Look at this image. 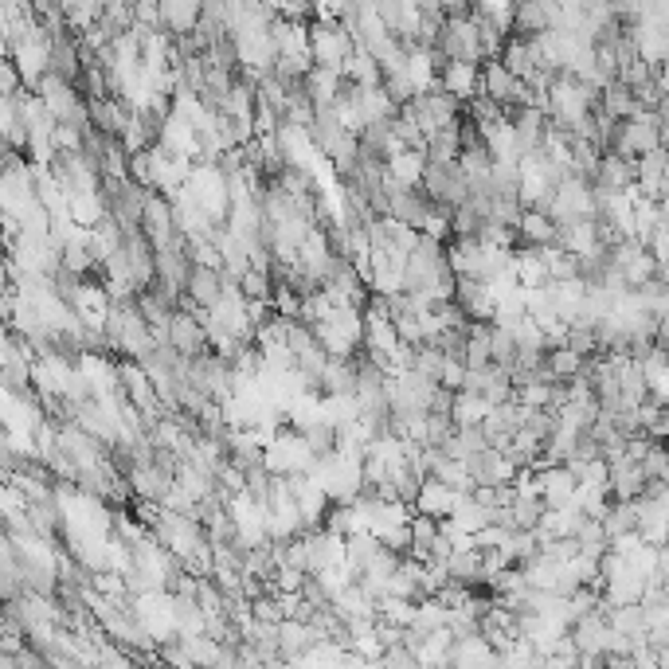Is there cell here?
I'll list each match as a JSON object with an SVG mask.
<instances>
[{
  "label": "cell",
  "instance_id": "1",
  "mask_svg": "<svg viewBox=\"0 0 669 669\" xmlns=\"http://www.w3.org/2000/svg\"><path fill=\"white\" fill-rule=\"evenodd\" d=\"M439 51H443L446 59H470V63H482V59H486L478 8L466 12V16H446L443 36H439Z\"/></svg>",
  "mask_w": 669,
  "mask_h": 669
},
{
  "label": "cell",
  "instance_id": "2",
  "mask_svg": "<svg viewBox=\"0 0 669 669\" xmlns=\"http://www.w3.org/2000/svg\"><path fill=\"white\" fill-rule=\"evenodd\" d=\"M357 40L349 36V28L341 20H329V16H317V24H310V51L317 67H333L341 71L345 59L353 55Z\"/></svg>",
  "mask_w": 669,
  "mask_h": 669
},
{
  "label": "cell",
  "instance_id": "3",
  "mask_svg": "<svg viewBox=\"0 0 669 669\" xmlns=\"http://www.w3.org/2000/svg\"><path fill=\"white\" fill-rule=\"evenodd\" d=\"M548 216L556 223H572V220H587V216H599V196H595V184L587 177H572L564 184H556V196L548 204Z\"/></svg>",
  "mask_w": 669,
  "mask_h": 669
},
{
  "label": "cell",
  "instance_id": "4",
  "mask_svg": "<svg viewBox=\"0 0 669 669\" xmlns=\"http://www.w3.org/2000/svg\"><path fill=\"white\" fill-rule=\"evenodd\" d=\"M169 345H173L177 353H184L188 360L212 353L208 329H204V321H200V317H196L192 310H177V313H173V325H169Z\"/></svg>",
  "mask_w": 669,
  "mask_h": 669
},
{
  "label": "cell",
  "instance_id": "5",
  "mask_svg": "<svg viewBox=\"0 0 669 669\" xmlns=\"http://www.w3.org/2000/svg\"><path fill=\"white\" fill-rule=\"evenodd\" d=\"M75 313L83 317V325L90 329H106V321H110V313H114V294L106 290V282H90L83 278V286H79V294H75Z\"/></svg>",
  "mask_w": 669,
  "mask_h": 669
},
{
  "label": "cell",
  "instance_id": "6",
  "mask_svg": "<svg viewBox=\"0 0 669 669\" xmlns=\"http://www.w3.org/2000/svg\"><path fill=\"white\" fill-rule=\"evenodd\" d=\"M306 544H310V572H321V568H333V564H349V536L333 533V529H310L306 533Z\"/></svg>",
  "mask_w": 669,
  "mask_h": 669
},
{
  "label": "cell",
  "instance_id": "7",
  "mask_svg": "<svg viewBox=\"0 0 669 669\" xmlns=\"http://www.w3.org/2000/svg\"><path fill=\"white\" fill-rule=\"evenodd\" d=\"M439 87L450 90L458 102L478 98V94H482V63H470V59H446Z\"/></svg>",
  "mask_w": 669,
  "mask_h": 669
},
{
  "label": "cell",
  "instance_id": "8",
  "mask_svg": "<svg viewBox=\"0 0 669 669\" xmlns=\"http://www.w3.org/2000/svg\"><path fill=\"white\" fill-rule=\"evenodd\" d=\"M650 486V474H646V466L638 462V458H611V493H615V501H638L642 493Z\"/></svg>",
  "mask_w": 669,
  "mask_h": 669
},
{
  "label": "cell",
  "instance_id": "9",
  "mask_svg": "<svg viewBox=\"0 0 669 669\" xmlns=\"http://www.w3.org/2000/svg\"><path fill=\"white\" fill-rule=\"evenodd\" d=\"M157 141L169 149V153H180V157H200V130L184 118V114H169L165 122H161V134Z\"/></svg>",
  "mask_w": 669,
  "mask_h": 669
},
{
  "label": "cell",
  "instance_id": "10",
  "mask_svg": "<svg viewBox=\"0 0 669 669\" xmlns=\"http://www.w3.org/2000/svg\"><path fill=\"white\" fill-rule=\"evenodd\" d=\"M223 282H227V274L216 267H200V263H192V274H188V298H192V306L196 310H212L216 302L223 298Z\"/></svg>",
  "mask_w": 669,
  "mask_h": 669
},
{
  "label": "cell",
  "instance_id": "11",
  "mask_svg": "<svg viewBox=\"0 0 669 669\" xmlns=\"http://www.w3.org/2000/svg\"><path fill=\"white\" fill-rule=\"evenodd\" d=\"M470 470H474V478H478V486H505V482H513L517 478V462L501 450V446H490L486 454H478L474 462H470Z\"/></svg>",
  "mask_w": 669,
  "mask_h": 669
},
{
  "label": "cell",
  "instance_id": "12",
  "mask_svg": "<svg viewBox=\"0 0 669 669\" xmlns=\"http://www.w3.org/2000/svg\"><path fill=\"white\" fill-rule=\"evenodd\" d=\"M400 345H403L400 329H396V321H392L388 313H364V349H368V353L392 357Z\"/></svg>",
  "mask_w": 669,
  "mask_h": 669
},
{
  "label": "cell",
  "instance_id": "13",
  "mask_svg": "<svg viewBox=\"0 0 669 669\" xmlns=\"http://www.w3.org/2000/svg\"><path fill=\"white\" fill-rule=\"evenodd\" d=\"M357 372V357H329L317 384H321L325 396H353L357 392Z\"/></svg>",
  "mask_w": 669,
  "mask_h": 669
},
{
  "label": "cell",
  "instance_id": "14",
  "mask_svg": "<svg viewBox=\"0 0 669 669\" xmlns=\"http://www.w3.org/2000/svg\"><path fill=\"white\" fill-rule=\"evenodd\" d=\"M517 231H521V247H548V243L560 239V223L552 220L544 208H525Z\"/></svg>",
  "mask_w": 669,
  "mask_h": 669
},
{
  "label": "cell",
  "instance_id": "15",
  "mask_svg": "<svg viewBox=\"0 0 669 669\" xmlns=\"http://www.w3.org/2000/svg\"><path fill=\"white\" fill-rule=\"evenodd\" d=\"M536 474H540V486H544V501H548V505H568V501L576 497L580 478H576L564 462H556V466H540Z\"/></svg>",
  "mask_w": 669,
  "mask_h": 669
},
{
  "label": "cell",
  "instance_id": "16",
  "mask_svg": "<svg viewBox=\"0 0 669 669\" xmlns=\"http://www.w3.org/2000/svg\"><path fill=\"white\" fill-rule=\"evenodd\" d=\"M341 75H345V83H357V87H380V83H384V67H380V59H376L364 44L353 47V55L345 59Z\"/></svg>",
  "mask_w": 669,
  "mask_h": 669
},
{
  "label": "cell",
  "instance_id": "17",
  "mask_svg": "<svg viewBox=\"0 0 669 669\" xmlns=\"http://www.w3.org/2000/svg\"><path fill=\"white\" fill-rule=\"evenodd\" d=\"M165 12V32L173 36H192L204 16V0H161Z\"/></svg>",
  "mask_w": 669,
  "mask_h": 669
},
{
  "label": "cell",
  "instance_id": "18",
  "mask_svg": "<svg viewBox=\"0 0 669 669\" xmlns=\"http://www.w3.org/2000/svg\"><path fill=\"white\" fill-rule=\"evenodd\" d=\"M454 505H458V490H450L435 474L423 482V490L415 497V509H419V513H431V517H450Z\"/></svg>",
  "mask_w": 669,
  "mask_h": 669
},
{
  "label": "cell",
  "instance_id": "19",
  "mask_svg": "<svg viewBox=\"0 0 669 669\" xmlns=\"http://www.w3.org/2000/svg\"><path fill=\"white\" fill-rule=\"evenodd\" d=\"M341 90H345V75H341V71L313 63L310 75H306V94L313 98V106H333Z\"/></svg>",
  "mask_w": 669,
  "mask_h": 669
},
{
  "label": "cell",
  "instance_id": "20",
  "mask_svg": "<svg viewBox=\"0 0 669 669\" xmlns=\"http://www.w3.org/2000/svg\"><path fill=\"white\" fill-rule=\"evenodd\" d=\"M599 106H603V114H611V118H619V122L634 118V114L642 110V102L634 98V90L626 87L623 79H615L611 87L599 90Z\"/></svg>",
  "mask_w": 669,
  "mask_h": 669
},
{
  "label": "cell",
  "instance_id": "21",
  "mask_svg": "<svg viewBox=\"0 0 669 669\" xmlns=\"http://www.w3.org/2000/svg\"><path fill=\"white\" fill-rule=\"evenodd\" d=\"M388 173L407 188H419L427 173V149H403L396 157H388Z\"/></svg>",
  "mask_w": 669,
  "mask_h": 669
},
{
  "label": "cell",
  "instance_id": "22",
  "mask_svg": "<svg viewBox=\"0 0 669 669\" xmlns=\"http://www.w3.org/2000/svg\"><path fill=\"white\" fill-rule=\"evenodd\" d=\"M638 180V161H626L619 153H603V165H599V188H630Z\"/></svg>",
  "mask_w": 669,
  "mask_h": 669
},
{
  "label": "cell",
  "instance_id": "23",
  "mask_svg": "<svg viewBox=\"0 0 669 669\" xmlns=\"http://www.w3.org/2000/svg\"><path fill=\"white\" fill-rule=\"evenodd\" d=\"M446 568H450V580L458 583H486L482 576V548H454L450 552V560H446Z\"/></svg>",
  "mask_w": 669,
  "mask_h": 669
},
{
  "label": "cell",
  "instance_id": "24",
  "mask_svg": "<svg viewBox=\"0 0 669 669\" xmlns=\"http://www.w3.org/2000/svg\"><path fill=\"white\" fill-rule=\"evenodd\" d=\"M67 200H71V216H75V223H83V227H94V223L110 212L106 192H67Z\"/></svg>",
  "mask_w": 669,
  "mask_h": 669
},
{
  "label": "cell",
  "instance_id": "25",
  "mask_svg": "<svg viewBox=\"0 0 669 669\" xmlns=\"http://www.w3.org/2000/svg\"><path fill=\"white\" fill-rule=\"evenodd\" d=\"M435 478L446 482L450 490H458V493L478 490V478H474V470H470V462H466V458H450V454H446L443 462H439V470H435Z\"/></svg>",
  "mask_w": 669,
  "mask_h": 669
},
{
  "label": "cell",
  "instance_id": "26",
  "mask_svg": "<svg viewBox=\"0 0 669 669\" xmlns=\"http://www.w3.org/2000/svg\"><path fill=\"white\" fill-rule=\"evenodd\" d=\"M493 411V403L486 396H474V392H458L454 396V423L458 427H478V423H486V415Z\"/></svg>",
  "mask_w": 669,
  "mask_h": 669
},
{
  "label": "cell",
  "instance_id": "27",
  "mask_svg": "<svg viewBox=\"0 0 669 669\" xmlns=\"http://www.w3.org/2000/svg\"><path fill=\"white\" fill-rule=\"evenodd\" d=\"M548 368H552V376L556 380H572V376H580L583 368H587V357H583L580 349H572V345H556V349H548Z\"/></svg>",
  "mask_w": 669,
  "mask_h": 669
},
{
  "label": "cell",
  "instance_id": "28",
  "mask_svg": "<svg viewBox=\"0 0 669 669\" xmlns=\"http://www.w3.org/2000/svg\"><path fill=\"white\" fill-rule=\"evenodd\" d=\"M580 552L583 556H603V552H611V533H607V525L599 521V517H583V525H580Z\"/></svg>",
  "mask_w": 669,
  "mask_h": 669
},
{
  "label": "cell",
  "instance_id": "29",
  "mask_svg": "<svg viewBox=\"0 0 669 669\" xmlns=\"http://www.w3.org/2000/svg\"><path fill=\"white\" fill-rule=\"evenodd\" d=\"M419 615V599H407V595H384L380 599V619L396 626H411Z\"/></svg>",
  "mask_w": 669,
  "mask_h": 669
},
{
  "label": "cell",
  "instance_id": "30",
  "mask_svg": "<svg viewBox=\"0 0 669 669\" xmlns=\"http://www.w3.org/2000/svg\"><path fill=\"white\" fill-rule=\"evenodd\" d=\"M509 509H513V525H517V529H536L540 517H544V509H548V501H544V497H533V493H517Z\"/></svg>",
  "mask_w": 669,
  "mask_h": 669
},
{
  "label": "cell",
  "instance_id": "31",
  "mask_svg": "<svg viewBox=\"0 0 669 669\" xmlns=\"http://www.w3.org/2000/svg\"><path fill=\"white\" fill-rule=\"evenodd\" d=\"M603 525H607L611 536H623L630 533V529H638V501H611Z\"/></svg>",
  "mask_w": 669,
  "mask_h": 669
},
{
  "label": "cell",
  "instance_id": "32",
  "mask_svg": "<svg viewBox=\"0 0 669 669\" xmlns=\"http://www.w3.org/2000/svg\"><path fill=\"white\" fill-rule=\"evenodd\" d=\"M517 188H521V161H493V196H517Z\"/></svg>",
  "mask_w": 669,
  "mask_h": 669
},
{
  "label": "cell",
  "instance_id": "33",
  "mask_svg": "<svg viewBox=\"0 0 669 669\" xmlns=\"http://www.w3.org/2000/svg\"><path fill=\"white\" fill-rule=\"evenodd\" d=\"M490 345H493V360H497V364H505V368L517 364V333H513V329L490 321Z\"/></svg>",
  "mask_w": 669,
  "mask_h": 669
},
{
  "label": "cell",
  "instance_id": "34",
  "mask_svg": "<svg viewBox=\"0 0 669 669\" xmlns=\"http://www.w3.org/2000/svg\"><path fill=\"white\" fill-rule=\"evenodd\" d=\"M446 360L450 357L443 353V345H427V341H423V345L415 349V364H411V368H419V372L431 376V380H443Z\"/></svg>",
  "mask_w": 669,
  "mask_h": 669
},
{
  "label": "cell",
  "instance_id": "35",
  "mask_svg": "<svg viewBox=\"0 0 669 669\" xmlns=\"http://www.w3.org/2000/svg\"><path fill=\"white\" fill-rule=\"evenodd\" d=\"M239 286H243V294H247V298H267V302H270L278 282H274V270L251 267L247 274H243V278H239Z\"/></svg>",
  "mask_w": 669,
  "mask_h": 669
},
{
  "label": "cell",
  "instance_id": "36",
  "mask_svg": "<svg viewBox=\"0 0 669 669\" xmlns=\"http://www.w3.org/2000/svg\"><path fill=\"white\" fill-rule=\"evenodd\" d=\"M270 306H274V313H282V317H302V290L294 282H278Z\"/></svg>",
  "mask_w": 669,
  "mask_h": 669
},
{
  "label": "cell",
  "instance_id": "37",
  "mask_svg": "<svg viewBox=\"0 0 669 669\" xmlns=\"http://www.w3.org/2000/svg\"><path fill=\"white\" fill-rule=\"evenodd\" d=\"M372 533L380 536V544H384V548L403 552V556L411 552V540H415V536H411V521H403V525H376Z\"/></svg>",
  "mask_w": 669,
  "mask_h": 669
},
{
  "label": "cell",
  "instance_id": "38",
  "mask_svg": "<svg viewBox=\"0 0 669 669\" xmlns=\"http://www.w3.org/2000/svg\"><path fill=\"white\" fill-rule=\"evenodd\" d=\"M525 216V204L517 196H493V208H490V220L505 223V227H517Z\"/></svg>",
  "mask_w": 669,
  "mask_h": 669
},
{
  "label": "cell",
  "instance_id": "39",
  "mask_svg": "<svg viewBox=\"0 0 669 669\" xmlns=\"http://www.w3.org/2000/svg\"><path fill=\"white\" fill-rule=\"evenodd\" d=\"M130 180H137L141 188H157V165H153V149H141L130 157Z\"/></svg>",
  "mask_w": 669,
  "mask_h": 669
},
{
  "label": "cell",
  "instance_id": "40",
  "mask_svg": "<svg viewBox=\"0 0 669 669\" xmlns=\"http://www.w3.org/2000/svg\"><path fill=\"white\" fill-rule=\"evenodd\" d=\"M552 388H556V384H548V380L521 384V388H517V403H525V407H548V403H552Z\"/></svg>",
  "mask_w": 669,
  "mask_h": 669
},
{
  "label": "cell",
  "instance_id": "41",
  "mask_svg": "<svg viewBox=\"0 0 669 669\" xmlns=\"http://www.w3.org/2000/svg\"><path fill=\"white\" fill-rule=\"evenodd\" d=\"M396 321V329H400V341H407V345H423V325H419V313L403 310L392 317Z\"/></svg>",
  "mask_w": 669,
  "mask_h": 669
},
{
  "label": "cell",
  "instance_id": "42",
  "mask_svg": "<svg viewBox=\"0 0 669 669\" xmlns=\"http://www.w3.org/2000/svg\"><path fill=\"white\" fill-rule=\"evenodd\" d=\"M20 83H24V75H20L16 59L8 55V59H4V67H0V90H4V94H20Z\"/></svg>",
  "mask_w": 669,
  "mask_h": 669
},
{
  "label": "cell",
  "instance_id": "43",
  "mask_svg": "<svg viewBox=\"0 0 669 669\" xmlns=\"http://www.w3.org/2000/svg\"><path fill=\"white\" fill-rule=\"evenodd\" d=\"M443 388H454V392H462V384H466V360H446L443 368V380H439Z\"/></svg>",
  "mask_w": 669,
  "mask_h": 669
},
{
  "label": "cell",
  "instance_id": "44",
  "mask_svg": "<svg viewBox=\"0 0 669 669\" xmlns=\"http://www.w3.org/2000/svg\"><path fill=\"white\" fill-rule=\"evenodd\" d=\"M650 400L669 407V364L662 368V372H654V376H650Z\"/></svg>",
  "mask_w": 669,
  "mask_h": 669
},
{
  "label": "cell",
  "instance_id": "45",
  "mask_svg": "<svg viewBox=\"0 0 669 669\" xmlns=\"http://www.w3.org/2000/svg\"><path fill=\"white\" fill-rule=\"evenodd\" d=\"M654 341H658V349H666L669 353V317H658V333H654Z\"/></svg>",
  "mask_w": 669,
  "mask_h": 669
}]
</instances>
